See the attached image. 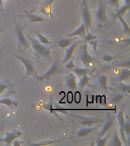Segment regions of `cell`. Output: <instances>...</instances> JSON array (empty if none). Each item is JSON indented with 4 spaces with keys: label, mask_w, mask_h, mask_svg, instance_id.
<instances>
[{
    "label": "cell",
    "mask_w": 130,
    "mask_h": 146,
    "mask_svg": "<svg viewBox=\"0 0 130 146\" xmlns=\"http://www.w3.org/2000/svg\"><path fill=\"white\" fill-rule=\"evenodd\" d=\"M25 36H27L26 38L28 39L29 43L31 45V47L34 50V52H36V55H38L40 57H49L50 55V47L46 46V45H44L43 43H41L40 41L36 40V39L33 38L31 35L28 34H26Z\"/></svg>",
    "instance_id": "cell-1"
},
{
    "label": "cell",
    "mask_w": 130,
    "mask_h": 146,
    "mask_svg": "<svg viewBox=\"0 0 130 146\" xmlns=\"http://www.w3.org/2000/svg\"><path fill=\"white\" fill-rule=\"evenodd\" d=\"M13 18H14V23H15V33L16 37H17V40H18V46L19 47H23L27 50L31 49L30 46V43L27 41L26 36H25L24 31H23V28L24 27L20 26L18 25L17 21L15 19V10L13 12Z\"/></svg>",
    "instance_id": "cell-2"
},
{
    "label": "cell",
    "mask_w": 130,
    "mask_h": 146,
    "mask_svg": "<svg viewBox=\"0 0 130 146\" xmlns=\"http://www.w3.org/2000/svg\"><path fill=\"white\" fill-rule=\"evenodd\" d=\"M95 17L98 24V28H101L109 21L106 15V4L103 0H99L98 9L96 11Z\"/></svg>",
    "instance_id": "cell-3"
},
{
    "label": "cell",
    "mask_w": 130,
    "mask_h": 146,
    "mask_svg": "<svg viewBox=\"0 0 130 146\" xmlns=\"http://www.w3.org/2000/svg\"><path fill=\"white\" fill-rule=\"evenodd\" d=\"M9 53L12 54L15 57H16L17 59H18L21 62L23 63L24 66L25 67V69H26V73H25V75L23 78V81L27 77H29L31 75L32 76H35L36 75V69H35V67H34V64L32 62L30 59H28L26 57H24L22 56H19V55L15 54L14 52H9Z\"/></svg>",
    "instance_id": "cell-4"
},
{
    "label": "cell",
    "mask_w": 130,
    "mask_h": 146,
    "mask_svg": "<svg viewBox=\"0 0 130 146\" xmlns=\"http://www.w3.org/2000/svg\"><path fill=\"white\" fill-rule=\"evenodd\" d=\"M15 85L9 79H5L0 82V97L6 98L12 94H15Z\"/></svg>",
    "instance_id": "cell-5"
},
{
    "label": "cell",
    "mask_w": 130,
    "mask_h": 146,
    "mask_svg": "<svg viewBox=\"0 0 130 146\" xmlns=\"http://www.w3.org/2000/svg\"><path fill=\"white\" fill-rule=\"evenodd\" d=\"M81 8H82V15L83 18V22L85 25L86 31H88L89 28L91 26V11L89 9L88 0H82L81 3Z\"/></svg>",
    "instance_id": "cell-6"
},
{
    "label": "cell",
    "mask_w": 130,
    "mask_h": 146,
    "mask_svg": "<svg viewBox=\"0 0 130 146\" xmlns=\"http://www.w3.org/2000/svg\"><path fill=\"white\" fill-rule=\"evenodd\" d=\"M71 116H75L77 119H80L79 123L84 127H90V126L99 125L103 122V119L98 118V117H84V116H81L79 115H73V114H71Z\"/></svg>",
    "instance_id": "cell-7"
},
{
    "label": "cell",
    "mask_w": 130,
    "mask_h": 146,
    "mask_svg": "<svg viewBox=\"0 0 130 146\" xmlns=\"http://www.w3.org/2000/svg\"><path fill=\"white\" fill-rule=\"evenodd\" d=\"M59 61H58V59L56 60V61L52 63V65L51 66L50 68H49V70L45 73V74H43V75H38L36 74L34 78H36L37 81L39 82H41V81H50L51 77H52V75H54L55 74H56L58 72H59Z\"/></svg>",
    "instance_id": "cell-8"
},
{
    "label": "cell",
    "mask_w": 130,
    "mask_h": 146,
    "mask_svg": "<svg viewBox=\"0 0 130 146\" xmlns=\"http://www.w3.org/2000/svg\"><path fill=\"white\" fill-rule=\"evenodd\" d=\"M79 59L82 60V63L84 64V66L87 67V68H89L91 64H92V62H93L94 59L88 52V44H87V43H84V44L81 47Z\"/></svg>",
    "instance_id": "cell-9"
},
{
    "label": "cell",
    "mask_w": 130,
    "mask_h": 146,
    "mask_svg": "<svg viewBox=\"0 0 130 146\" xmlns=\"http://www.w3.org/2000/svg\"><path fill=\"white\" fill-rule=\"evenodd\" d=\"M124 109H125V104L122 107L120 111L119 112L118 114H117V119H118V123L119 125V133H120L121 140L123 141V145H127V140H126V137H125L124 130H123V125H124V123H125Z\"/></svg>",
    "instance_id": "cell-10"
},
{
    "label": "cell",
    "mask_w": 130,
    "mask_h": 146,
    "mask_svg": "<svg viewBox=\"0 0 130 146\" xmlns=\"http://www.w3.org/2000/svg\"><path fill=\"white\" fill-rule=\"evenodd\" d=\"M22 135L21 132H19L18 130L14 129L10 132H7L5 137L4 139H0V141L1 142H4L6 144V145H10L12 143V141L16 139H18L19 137Z\"/></svg>",
    "instance_id": "cell-11"
},
{
    "label": "cell",
    "mask_w": 130,
    "mask_h": 146,
    "mask_svg": "<svg viewBox=\"0 0 130 146\" xmlns=\"http://www.w3.org/2000/svg\"><path fill=\"white\" fill-rule=\"evenodd\" d=\"M25 15H21V18H26L28 19V21H27L26 24H25L24 26H22L23 27H25L27 25H28L31 23H34V22H46V21L41 16L36 15L32 13V11H25Z\"/></svg>",
    "instance_id": "cell-12"
},
{
    "label": "cell",
    "mask_w": 130,
    "mask_h": 146,
    "mask_svg": "<svg viewBox=\"0 0 130 146\" xmlns=\"http://www.w3.org/2000/svg\"><path fill=\"white\" fill-rule=\"evenodd\" d=\"M82 40H77V41H75L74 43H72L69 46L66 48V56L64 57L63 60H62V62L63 63H66L67 62H68L71 59H72V56H73V53L75 52V49L77 47V46L80 43H82Z\"/></svg>",
    "instance_id": "cell-13"
},
{
    "label": "cell",
    "mask_w": 130,
    "mask_h": 146,
    "mask_svg": "<svg viewBox=\"0 0 130 146\" xmlns=\"http://www.w3.org/2000/svg\"><path fill=\"white\" fill-rule=\"evenodd\" d=\"M66 82L67 88L69 90H75L77 88V80H76V76L73 72L68 73L66 76Z\"/></svg>",
    "instance_id": "cell-14"
},
{
    "label": "cell",
    "mask_w": 130,
    "mask_h": 146,
    "mask_svg": "<svg viewBox=\"0 0 130 146\" xmlns=\"http://www.w3.org/2000/svg\"><path fill=\"white\" fill-rule=\"evenodd\" d=\"M100 124L99 125H94V126H90V127H84L82 128L81 129H79L77 132V136L78 138H84L86 137L87 135L91 134L92 132H94L95 130H97L98 128L100 127Z\"/></svg>",
    "instance_id": "cell-15"
},
{
    "label": "cell",
    "mask_w": 130,
    "mask_h": 146,
    "mask_svg": "<svg viewBox=\"0 0 130 146\" xmlns=\"http://www.w3.org/2000/svg\"><path fill=\"white\" fill-rule=\"evenodd\" d=\"M55 2V0H48L44 3L43 6L41 7L40 12L45 15H50L51 18H53V15L52 14V4Z\"/></svg>",
    "instance_id": "cell-16"
},
{
    "label": "cell",
    "mask_w": 130,
    "mask_h": 146,
    "mask_svg": "<svg viewBox=\"0 0 130 146\" xmlns=\"http://www.w3.org/2000/svg\"><path fill=\"white\" fill-rule=\"evenodd\" d=\"M85 34H86V28H85V25H84V22H82V25H80L77 29L68 34V36L69 37H75L76 36H79L82 39H84Z\"/></svg>",
    "instance_id": "cell-17"
},
{
    "label": "cell",
    "mask_w": 130,
    "mask_h": 146,
    "mask_svg": "<svg viewBox=\"0 0 130 146\" xmlns=\"http://www.w3.org/2000/svg\"><path fill=\"white\" fill-rule=\"evenodd\" d=\"M114 125V120L113 119H109L106 122L103 126L102 127L99 133H98V138H101V137L104 136L105 135L107 134V132H109V130L111 129Z\"/></svg>",
    "instance_id": "cell-18"
},
{
    "label": "cell",
    "mask_w": 130,
    "mask_h": 146,
    "mask_svg": "<svg viewBox=\"0 0 130 146\" xmlns=\"http://www.w3.org/2000/svg\"><path fill=\"white\" fill-rule=\"evenodd\" d=\"M65 139V137L62 138L61 139H59V140H43L42 141H40V142H37V143H33V142H31V141H28L27 144L31 146H41V145H54V144L59 143L60 141H63Z\"/></svg>",
    "instance_id": "cell-19"
},
{
    "label": "cell",
    "mask_w": 130,
    "mask_h": 146,
    "mask_svg": "<svg viewBox=\"0 0 130 146\" xmlns=\"http://www.w3.org/2000/svg\"><path fill=\"white\" fill-rule=\"evenodd\" d=\"M130 78V70L129 67H126V68H123L122 70L120 71V74L119 75L118 77V81L119 82H125L127 80L129 79Z\"/></svg>",
    "instance_id": "cell-20"
},
{
    "label": "cell",
    "mask_w": 130,
    "mask_h": 146,
    "mask_svg": "<svg viewBox=\"0 0 130 146\" xmlns=\"http://www.w3.org/2000/svg\"><path fill=\"white\" fill-rule=\"evenodd\" d=\"M71 71H72V72L74 73L75 75H77L78 77L79 78H82L84 75L88 74V73L92 72V71H91L89 68H78V67L72 68V69H71Z\"/></svg>",
    "instance_id": "cell-21"
},
{
    "label": "cell",
    "mask_w": 130,
    "mask_h": 146,
    "mask_svg": "<svg viewBox=\"0 0 130 146\" xmlns=\"http://www.w3.org/2000/svg\"><path fill=\"white\" fill-rule=\"evenodd\" d=\"M0 104H3L9 107H14L18 106V102L16 100H11V98H9V97H6V98L0 99Z\"/></svg>",
    "instance_id": "cell-22"
},
{
    "label": "cell",
    "mask_w": 130,
    "mask_h": 146,
    "mask_svg": "<svg viewBox=\"0 0 130 146\" xmlns=\"http://www.w3.org/2000/svg\"><path fill=\"white\" fill-rule=\"evenodd\" d=\"M129 4H125L124 5H123L122 7H119L118 9V10L116 11V12L115 14L113 15V21L116 19V18L118 15H125L127 11H129Z\"/></svg>",
    "instance_id": "cell-23"
},
{
    "label": "cell",
    "mask_w": 130,
    "mask_h": 146,
    "mask_svg": "<svg viewBox=\"0 0 130 146\" xmlns=\"http://www.w3.org/2000/svg\"><path fill=\"white\" fill-rule=\"evenodd\" d=\"M75 41V39L73 38H68V39H62L58 42V46L59 47L63 48L66 49V47H68L69 46L73 43Z\"/></svg>",
    "instance_id": "cell-24"
},
{
    "label": "cell",
    "mask_w": 130,
    "mask_h": 146,
    "mask_svg": "<svg viewBox=\"0 0 130 146\" xmlns=\"http://www.w3.org/2000/svg\"><path fill=\"white\" fill-rule=\"evenodd\" d=\"M89 82H90V78L88 75H84L82 78H80L79 82H78V87H79L80 89H83L84 87L86 86H90V84H89Z\"/></svg>",
    "instance_id": "cell-25"
},
{
    "label": "cell",
    "mask_w": 130,
    "mask_h": 146,
    "mask_svg": "<svg viewBox=\"0 0 130 146\" xmlns=\"http://www.w3.org/2000/svg\"><path fill=\"white\" fill-rule=\"evenodd\" d=\"M123 130H124L125 135L128 136V140H129L130 121H129V116H128V115H126L125 117V123H124V125H123Z\"/></svg>",
    "instance_id": "cell-26"
},
{
    "label": "cell",
    "mask_w": 130,
    "mask_h": 146,
    "mask_svg": "<svg viewBox=\"0 0 130 146\" xmlns=\"http://www.w3.org/2000/svg\"><path fill=\"white\" fill-rule=\"evenodd\" d=\"M107 82H108V77L106 75H102L99 77V84L105 91H108L109 89L107 85Z\"/></svg>",
    "instance_id": "cell-27"
},
{
    "label": "cell",
    "mask_w": 130,
    "mask_h": 146,
    "mask_svg": "<svg viewBox=\"0 0 130 146\" xmlns=\"http://www.w3.org/2000/svg\"><path fill=\"white\" fill-rule=\"evenodd\" d=\"M118 18L119 21H120V23L122 24V25H123V31L125 32V34H127L128 35L130 34V29H129V25H128V24L126 23V21H125V19L123 18V15H118L117 17L116 18Z\"/></svg>",
    "instance_id": "cell-28"
},
{
    "label": "cell",
    "mask_w": 130,
    "mask_h": 146,
    "mask_svg": "<svg viewBox=\"0 0 130 146\" xmlns=\"http://www.w3.org/2000/svg\"><path fill=\"white\" fill-rule=\"evenodd\" d=\"M109 137V132H107V135H105L104 136L101 138H98L96 140V145L98 146H104L107 145V142L108 141V139Z\"/></svg>",
    "instance_id": "cell-29"
},
{
    "label": "cell",
    "mask_w": 130,
    "mask_h": 146,
    "mask_svg": "<svg viewBox=\"0 0 130 146\" xmlns=\"http://www.w3.org/2000/svg\"><path fill=\"white\" fill-rule=\"evenodd\" d=\"M34 33L36 34V36H38L39 40H40V42L41 43H43V44L46 46H49L51 44L50 41L49 40H48V39L46 38L44 35H43V34H41V33L36 31H34Z\"/></svg>",
    "instance_id": "cell-30"
},
{
    "label": "cell",
    "mask_w": 130,
    "mask_h": 146,
    "mask_svg": "<svg viewBox=\"0 0 130 146\" xmlns=\"http://www.w3.org/2000/svg\"><path fill=\"white\" fill-rule=\"evenodd\" d=\"M123 145V142L122 141L119 137L118 136V134H117V132L115 131L114 132V136L113 138V141H111V143L109 144V145L113 146H121Z\"/></svg>",
    "instance_id": "cell-31"
},
{
    "label": "cell",
    "mask_w": 130,
    "mask_h": 146,
    "mask_svg": "<svg viewBox=\"0 0 130 146\" xmlns=\"http://www.w3.org/2000/svg\"><path fill=\"white\" fill-rule=\"evenodd\" d=\"M119 89L121 90V91L124 92L125 94H127L129 95V94L130 92V86L129 84H125V82H119Z\"/></svg>",
    "instance_id": "cell-32"
},
{
    "label": "cell",
    "mask_w": 130,
    "mask_h": 146,
    "mask_svg": "<svg viewBox=\"0 0 130 146\" xmlns=\"http://www.w3.org/2000/svg\"><path fill=\"white\" fill-rule=\"evenodd\" d=\"M125 98V96L122 94H116V95L113 96L112 99L110 100V102L113 103V104H116V103L120 102L121 100H123Z\"/></svg>",
    "instance_id": "cell-33"
},
{
    "label": "cell",
    "mask_w": 130,
    "mask_h": 146,
    "mask_svg": "<svg viewBox=\"0 0 130 146\" xmlns=\"http://www.w3.org/2000/svg\"><path fill=\"white\" fill-rule=\"evenodd\" d=\"M97 38H98V36L94 35V34L88 32V33L85 34V36H84V43H88V42H89V41L93 40H96Z\"/></svg>",
    "instance_id": "cell-34"
},
{
    "label": "cell",
    "mask_w": 130,
    "mask_h": 146,
    "mask_svg": "<svg viewBox=\"0 0 130 146\" xmlns=\"http://www.w3.org/2000/svg\"><path fill=\"white\" fill-rule=\"evenodd\" d=\"M116 56H110L108 54H104L102 56V60L103 61L106 62H111L114 61L115 59H116Z\"/></svg>",
    "instance_id": "cell-35"
},
{
    "label": "cell",
    "mask_w": 130,
    "mask_h": 146,
    "mask_svg": "<svg viewBox=\"0 0 130 146\" xmlns=\"http://www.w3.org/2000/svg\"><path fill=\"white\" fill-rule=\"evenodd\" d=\"M78 66H77L76 65L74 64V60L72 59H71L68 62H67L66 64V66H65V68H67V69H72V68H77Z\"/></svg>",
    "instance_id": "cell-36"
},
{
    "label": "cell",
    "mask_w": 130,
    "mask_h": 146,
    "mask_svg": "<svg viewBox=\"0 0 130 146\" xmlns=\"http://www.w3.org/2000/svg\"><path fill=\"white\" fill-rule=\"evenodd\" d=\"M89 43V45L91 46V47L94 50V51L96 52V53H98V51H97V47H98V41L95 40H91L88 42Z\"/></svg>",
    "instance_id": "cell-37"
},
{
    "label": "cell",
    "mask_w": 130,
    "mask_h": 146,
    "mask_svg": "<svg viewBox=\"0 0 130 146\" xmlns=\"http://www.w3.org/2000/svg\"><path fill=\"white\" fill-rule=\"evenodd\" d=\"M107 3L112 5V6L115 7L116 9H119L120 7V5H119V0H109Z\"/></svg>",
    "instance_id": "cell-38"
},
{
    "label": "cell",
    "mask_w": 130,
    "mask_h": 146,
    "mask_svg": "<svg viewBox=\"0 0 130 146\" xmlns=\"http://www.w3.org/2000/svg\"><path fill=\"white\" fill-rule=\"evenodd\" d=\"M24 143L23 141H19V140H17V139H15L13 141H12V143H11V145L14 146H20L21 145H22V144Z\"/></svg>",
    "instance_id": "cell-39"
},
{
    "label": "cell",
    "mask_w": 130,
    "mask_h": 146,
    "mask_svg": "<svg viewBox=\"0 0 130 146\" xmlns=\"http://www.w3.org/2000/svg\"><path fill=\"white\" fill-rule=\"evenodd\" d=\"M75 100L76 103H79L81 101V94L80 92H76L75 95Z\"/></svg>",
    "instance_id": "cell-40"
},
{
    "label": "cell",
    "mask_w": 130,
    "mask_h": 146,
    "mask_svg": "<svg viewBox=\"0 0 130 146\" xmlns=\"http://www.w3.org/2000/svg\"><path fill=\"white\" fill-rule=\"evenodd\" d=\"M100 104L102 105H104L106 106L107 105V101H106V97L104 95L100 96Z\"/></svg>",
    "instance_id": "cell-41"
},
{
    "label": "cell",
    "mask_w": 130,
    "mask_h": 146,
    "mask_svg": "<svg viewBox=\"0 0 130 146\" xmlns=\"http://www.w3.org/2000/svg\"><path fill=\"white\" fill-rule=\"evenodd\" d=\"M100 95H96L95 96L96 104H98L100 103Z\"/></svg>",
    "instance_id": "cell-42"
},
{
    "label": "cell",
    "mask_w": 130,
    "mask_h": 146,
    "mask_svg": "<svg viewBox=\"0 0 130 146\" xmlns=\"http://www.w3.org/2000/svg\"><path fill=\"white\" fill-rule=\"evenodd\" d=\"M4 0H0V9L1 10H3V6H4Z\"/></svg>",
    "instance_id": "cell-43"
},
{
    "label": "cell",
    "mask_w": 130,
    "mask_h": 146,
    "mask_svg": "<svg viewBox=\"0 0 130 146\" xmlns=\"http://www.w3.org/2000/svg\"><path fill=\"white\" fill-rule=\"evenodd\" d=\"M125 4H129V0H125Z\"/></svg>",
    "instance_id": "cell-44"
},
{
    "label": "cell",
    "mask_w": 130,
    "mask_h": 146,
    "mask_svg": "<svg viewBox=\"0 0 130 146\" xmlns=\"http://www.w3.org/2000/svg\"><path fill=\"white\" fill-rule=\"evenodd\" d=\"M3 31H4V29H3L2 27H0V34H1V33H2V32Z\"/></svg>",
    "instance_id": "cell-45"
},
{
    "label": "cell",
    "mask_w": 130,
    "mask_h": 146,
    "mask_svg": "<svg viewBox=\"0 0 130 146\" xmlns=\"http://www.w3.org/2000/svg\"><path fill=\"white\" fill-rule=\"evenodd\" d=\"M0 131H1V129H0Z\"/></svg>",
    "instance_id": "cell-46"
},
{
    "label": "cell",
    "mask_w": 130,
    "mask_h": 146,
    "mask_svg": "<svg viewBox=\"0 0 130 146\" xmlns=\"http://www.w3.org/2000/svg\"><path fill=\"white\" fill-rule=\"evenodd\" d=\"M0 11H1V10H0Z\"/></svg>",
    "instance_id": "cell-47"
}]
</instances>
